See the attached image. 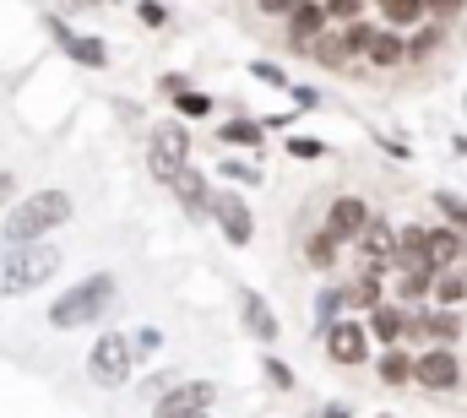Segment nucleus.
I'll return each mask as SVG.
<instances>
[{"mask_svg":"<svg viewBox=\"0 0 467 418\" xmlns=\"http://www.w3.org/2000/svg\"><path fill=\"white\" fill-rule=\"evenodd\" d=\"M71 217H77V196L60 185H44L0 217V245H49V234L66 228Z\"/></svg>","mask_w":467,"mask_h":418,"instance_id":"f257e3e1","label":"nucleus"},{"mask_svg":"<svg viewBox=\"0 0 467 418\" xmlns=\"http://www.w3.org/2000/svg\"><path fill=\"white\" fill-rule=\"evenodd\" d=\"M115 299H119L115 272H88V277L71 283L60 299H49L44 320H49V331H82V326H99L104 315L115 310Z\"/></svg>","mask_w":467,"mask_h":418,"instance_id":"f03ea898","label":"nucleus"},{"mask_svg":"<svg viewBox=\"0 0 467 418\" xmlns=\"http://www.w3.org/2000/svg\"><path fill=\"white\" fill-rule=\"evenodd\" d=\"M66 266V250L49 245H0V299H27L44 283H55Z\"/></svg>","mask_w":467,"mask_h":418,"instance_id":"7ed1b4c3","label":"nucleus"},{"mask_svg":"<svg viewBox=\"0 0 467 418\" xmlns=\"http://www.w3.org/2000/svg\"><path fill=\"white\" fill-rule=\"evenodd\" d=\"M130 375H136V342H130V331H104L88 348V381L99 392H119V386H130Z\"/></svg>","mask_w":467,"mask_h":418,"instance_id":"20e7f679","label":"nucleus"},{"mask_svg":"<svg viewBox=\"0 0 467 418\" xmlns=\"http://www.w3.org/2000/svg\"><path fill=\"white\" fill-rule=\"evenodd\" d=\"M180 169H191V125L185 120H163L147 136V174L158 185H169Z\"/></svg>","mask_w":467,"mask_h":418,"instance_id":"39448f33","label":"nucleus"},{"mask_svg":"<svg viewBox=\"0 0 467 418\" xmlns=\"http://www.w3.org/2000/svg\"><path fill=\"white\" fill-rule=\"evenodd\" d=\"M44 27L55 33V44H60V55L66 60H77L82 71H109V44L99 38V33H88V27H77V22H66L60 11H44Z\"/></svg>","mask_w":467,"mask_h":418,"instance_id":"423d86ee","label":"nucleus"},{"mask_svg":"<svg viewBox=\"0 0 467 418\" xmlns=\"http://www.w3.org/2000/svg\"><path fill=\"white\" fill-rule=\"evenodd\" d=\"M213 408H218V386L213 381H174L152 402V418H207Z\"/></svg>","mask_w":467,"mask_h":418,"instance_id":"0eeeda50","label":"nucleus"},{"mask_svg":"<svg viewBox=\"0 0 467 418\" xmlns=\"http://www.w3.org/2000/svg\"><path fill=\"white\" fill-rule=\"evenodd\" d=\"M413 386H424V392H457V386H467L457 348H424V353H413Z\"/></svg>","mask_w":467,"mask_h":418,"instance_id":"6e6552de","label":"nucleus"},{"mask_svg":"<svg viewBox=\"0 0 467 418\" xmlns=\"http://www.w3.org/2000/svg\"><path fill=\"white\" fill-rule=\"evenodd\" d=\"M327 33H332L327 0H299V5H294V16L283 22V44H288L294 55H310V49H316Z\"/></svg>","mask_w":467,"mask_h":418,"instance_id":"1a4fd4ad","label":"nucleus"},{"mask_svg":"<svg viewBox=\"0 0 467 418\" xmlns=\"http://www.w3.org/2000/svg\"><path fill=\"white\" fill-rule=\"evenodd\" d=\"M213 223H218V234L234 250H244L255 239V212H250V202L239 191H213Z\"/></svg>","mask_w":467,"mask_h":418,"instance_id":"9d476101","label":"nucleus"},{"mask_svg":"<svg viewBox=\"0 0 467 418\" xmlns=\"http://www.w3.org/2000/svg\"><path fill=\"white\" fill-rule=\"evenodd\" d=\"M369 217H375V207H369L364 196H332V207H327V217H321V228H327L337 245H358L364 228H369Z\"/></svg>","mask_w":467,"mask_h":418,"instance_id":"9b49d317","label":"nucleus"},{"mask_svg":"<svg viewBox=\"0 0 467 418\" xmlns=\"http://www.w3.org/2000/svg\"><path fill=\"white\" fill-rule=\"evenodd\" d=\"M321 342H327V359H332L337 370L369 364V331H364V320H337L332 331H321Z\"/></svg>","mask_w":467,"mask_h":418,"instance_id":"f8f14e48","label":"nucleus"},{"mask_svg":"<svg viewBox=\"0 0 467 418\" xmlns=\"http://www.w3.org/2000/svg\"><path fill=\"white\" fill-rule=\"evenodd\" d=\"M169 196L191 212L196 223H202V217H213V180H207L202 169H180V174L169 180Z\"/></svg>","mask_w":467,"mask_h":418,"instance_id":"ddd939ff","label":"nucleus"},{"mask_svg":"<svg viewBox=\"0 0 467 418\" xmlns=\"http://www.w3.org/2000/svg\"><path fill=\"white\" fill-rule=\"evenodd\" d=\"M369 71H402L408 66V33H391L375 22V38H369V55H364Z\"/></svg>","mask_w":467,"mask_h":418,"instance_id":"4468645a","label":"nucleus"},{"mask_svg":"<svg viewBox=\"0 0 467 418\" xmlns=\"http://www.w3.org/2000/svg\"><path fill=\"white\" fill-rule=\"evenodd\" d=\"M239 326L255 337V342H277V315H272V305L255 294V288H239Z\"/></svg>","mask_w":467,"mask_h":418,"instance_id":"2eb2a0df","label":"nucleus"},{"mask_svg":"<svg viewBox=\"0 0 467 418\" xmlns=\"http://www.w3.org/2000/svg\"><path fill=\"white\" fill-rule=\"evenodd\" d=\"M375 16H380V27H391V33H419V27L430 22V0H380Z\"/></svg>","mask_w":467,"mask_h":418,"instance_id":"dca6fc26","label":"nucleus"},{"mask_svg":"<svg viewBox=\"0 0 467 418\" xmlns=\"http://www.w3.org/2000/svg\"><path fill=\"white\" fill-rule=\"evenodd\" d=\"M430 261L441 266V272H457L467 261V234H457V228H430Z\"/></svg>","mask_w":467,"mask_h":418,"instance_id":"f3484780","label":"nucleus"},{"mask_svg":"<svg viewBox=\"0 0 467 418\" xmlns=\"http://www.w3.org/2000/svg\"><path fill=\"white\" fill-rule=\"evenodd\" d=\"M299 256H305L316 272H337V266H343V245H337L327 228H310V234L299 239Z\"/></svg>","mask_w":467,"mask_h":418,"instance_id":"a211bd4d","label":"nucleus"},{"mask_svg":"<svg viewBox=\"0 0 467 418\" xmlns=\"http://www.w3.org/2000/svg\"><path fill=\"white\" fill-rule=\"evenodd\" d=\"M364 331H369V342L402 348V331H408V310H402V305H380V310H369Z\"/></svg>","mask_w":467,"mask_h":418,"instance_id":"6ab92c4d","label":"nucleus"},{"mask_svg":"<svg viewBox=\"0 0 467 418\" xmlns=\"http://www.w3.org/2000/svg\"><path fill=\"white\" fill-rule=\"evenodd\" d=\"M446 38H451V27H441V22H424L419 33H408V66H430L446 49Z\"/></svg>","mask_w":467,"mask_h":418,"instance_id":"aec40b11","label":"nucleus"},{"mask_svg":"<svg viewBox=\"0 0 467 418\" xmlns=\"http://www.w3.org/2000/svg\"><path fill=\"white\" fill-rule=\"evenodd\" d=\"M375 375H380V386H413V353L408 348H386L380 359H375Z\"/></svg>","mask_w":467,"mask_h":418,"instance_id":"412c9836","label":"nucleus"},{"mask_svg":"<svg viewBox=\"0 0 467 418\" xmlns=\"http://www.w3.org/2000/svg\"><path fill=\"white\" fill-rule=\"evenodd\" d=\"M218 141L261 152V141H266V125H261V120H244V114H234V120H223V125H218Z\"/></svg>","mask_w":467,"mask_h":418,"instance_id":"4be33fe9","label":"nucleus"},{"mask_svg":"<svg viewBox=\"0 0 467 418\" xmlns=\"http://www.w3.org/2000/svg\"><path fill=\"white\" fill-rule=\"evenodd\" d=\"M430 305H435V310H462V305H467V272H462V266L435 277V294H430Z\"/></svg>","mask_w":467,"mask_h":418,"instance_id":"5701e85b","label":"nucleus"},{"mask_svg":"<svg viewBox=\"0 0 467 418\" xmlns=\"http://www.w3.org/2000/svg\"><path fill=\"white\" fill-rule=\"evenodd\" d=\"M348 310V283H332V288H321L316 294V320H321V331H332L337 320Z\"/></svg>","mask_w":467,"mask_h":418,"instance_id":"b1692460","label":"nucleus"},{"mask_svg":"<svg viewBox=\"0 0 467 418\" xmlns=\"http://www.w3.org/2000/svg\"><path fill=\"white\" fill-rule=\"evenodd\" d=\"M348 305L353 310H380V305H386V288H380L375 277H353L348 283Z\"/></svg>","mask_w":467,"mask_h":418,"instance_id":"393cba45","label":"nucleus"},{"mask_svg":"<svg viewBox=\"0 0 467 418\" xmlns=\"http://www.w3.org/2000/svg\"><path fill=\"white\" fill-rule=\"evenodd\" d=\"M435 207L446 212V228L467 234V196H457V191H435Z\"/></svg>","mask_w":467,"mask_h":418,"instance_id":"a878e982","label":"nucleus"},{"mask_svg":"<svg viewBox=\"0 0 467 418\" xmlns=\"http://www.w3.org/2000/svg\"><path fill=\"white\" fill-rule=\"evenodd\" d=\"M218 174H223L229 185H261V169H255V163H244V158H223V163H218Z\"/></svg>","mask_w":467,"mask_h":418,"instance_id":"bb28decb","label":"nucleus"},{"mask_svg":"<svg viewBox=\"0 0 467 418\" xmlns=\"http://www.w3.org/2000/svg\"><path fill=\"white\" fill-rule=\"evenodd\" d=\"M174 114H180V120H207V114H213V99L191 88V93H180V99H174Z\"/></svg>","mask_w":467,"mask_h":418,"instance_id":"cd10ccee","label":"nucleus"},{"mask_svg":"<svg viewBox=\"0 0 467 418\" xmlns=\"http://www.w3.org/2000/svg\"><path fill=\"white\" fill-rule=\"evenodd\" d=\"M261 370H266V381H272V386H277V392H294V386H299V375H294V370H288V364H283V359H272V353H266V359H261Z\"/></svg>","mask_w":467,"mask_h":418,"instance_id":"c85d7f7f","label":"nucleus"},{"mask_svg":"<svg viewBox=\"0 0 467 418\" xmlns=\"http://www.w3.org/2000/svg\"><path fill=\"white\" fill-rule=\"evenodd\" d=\"M250 77H255V82H266V88H283V93L294 88V82L283 77V66H272V60H250Z\"/></svg>","mask_w":467,"mask_h":418,"instance_id":"c756f323","label":"nucleus"},{"mask_svg":"<svg viewBox=\"0 0 467 418\" xmlns=\"http://www.w3.org/2000/svg\"><path fill=\"white\" fill-rule=\"evenodd\" d=\"M130 342H136V359H152L163 348V331L158 326H141V331H130Z\"/></svg>","mask_w":467,"mask_h":418,"instance_id":"7c9ffc66","label":"nucleus"},{"mask_svg":"<svg viewBox=\"0 0 467 418\" xmlns=\"http://www.w3.org/2000/svg\"><path fill=\"white\" fill-rule=\"evenodd\" d=\"M158 93H163V99H169V104H174V99H180V93H191V77H185V71H169V77H163V82H158Z\"/></svg>","mask_w":467,"mask_h":418,"instance_id":"2f4dec72","label":"nucleus"},{"mask_svg":"<svg viewBox=\"0 0 467 418\" xmlns=\"http://www.w3.org/2000/svg\"><path fill=\"white\" fill-rule=\"evenodd\" d=\"M288 152H294V158H327V147H321L316 136H288Z\"/></svg>","mask_w":467,"mask_h":418,"instance_id":"473e14b6","label":"nucleus"},{"mask_svg":"<svg viewBox=\"0 0 467 418\" xmlns=\"http://www.w3.org/2000/svg\"><path fill=\"white\" fill-rule=\"evenodd\" d=\"M16 207V169H0V217Z\"/></svg>","mask_w":467,"mask_h":418,"instance_id":"72a5a7b5","label":"nucleus"},{"mask_svg":"<svg viewBox=\"0 0 467 418\" xmlns=\"http://www.w3.org/2000/svg\"><path fill=\"white\" fill-rule=\"evenodd\" d=\"M136 22L141 27H169V11L163 5H136Z\"/></svg>","mask_w":467,"mask_h":418,"instance_id":"f704fd0d","label":"nucleus"},{"mask_svg":"<svg viewBox=\"0 0 467 418\" xmlns=\"http://www.w3.org/2000/svg\"><path fill=\"white\" fill-rule=\"evenodd\" d=\"M321 418H353V413H348V402H327V408H321Z\"/></svg>","mask_w":467,"mask_h":418,"instance_id":"c9c22d12","label":"nucleus"},{"mask_svg":"<svg viewBox=\"0 0 467 418\" xmlns=\"http://www.w3.org/2000/svg\"><path fill=\"white\" fill-rule=\"evenodd\" d=\"M380 418H391V413H380Z\"/></svg>","mask_w":467,"mask_h":418,"instance_id":"e433bc0d","label":"nucleus"},{"mask_svg":"<svg viewBox=\"0 0 467 418\" xmlns=\"http://www.w3.org/2000/svg\"><path fill=\"white\" fill-rule=\"evenodd\" d=\"M462 272H467V261H462Z\"/></svg>","mask_w":467,"mask_h":418,"instance_id":"4c0bfd02","label":"nucleus"},{"mask_svg":"<svg viewBox=\"0 0 467 418\" xmlns=\"http://www.w3.org/2000/svg\"><path fill=\"white\" fill-rule=\"evenodd\" d=\"M207 418H213V413H207Z\"/></svg>","mask_w":467,"mask_h":418,"instance_id":"58836bf2","label":"nucleus"}]
</instances>
